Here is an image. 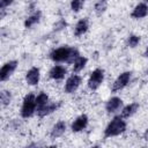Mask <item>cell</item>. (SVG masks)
Returning <instances> with one entry per match:
<instances>
[{
  "instance_id": "cell-14",
  "label": "cell",
  "mask_w": 148,
  "mask_h": 148,
  "mask_svg": "<svg viewBox=\"0 0 148 148\" xmlns=\"http://www.w3.org/2000/svg\"><path fill=\"white\" fill-rule=\"evenodd\" d=\"M88 28H89V22H88V20H87V18H82V20H80V21L76 23V25H75V28H74V35H75L76 37H79V36L83 35V34L88 30Z\"/></svg>"
},
{
  "instance_id": "cell-25",
  "label": "cell",
  "mask_w": 148,
  "mask_h": 148,
  "mask_svg": "<svg viewBox=\"0 0 148 148\" xmlns=\"http://www.w3.org/2000/svg\"><path fill=\"white\" fill-rule=\"evenodd\" d=\"M13 1H14V0H1V2H0V8H5V7L12 5Z\"/></svg>"
},
{
  "instance_id": "cell-18",
  "label": "cell",
  "mask_w": 148,
  "mask_h": 148,
  "mask_svg": "<svg viewBox=\"0 0 148 148\" xmlns=\"http://www.w3.org/2000/svg\"><path fill=\"white\" fill-rule=\"evenodd\" d=\"M49 103V96L45 92H40L37 97H36V105H37V110H40L42 108H44L46 104Z\"/></svg>"
},
{
  "instance_id": "cell-15",
  "label": "cell",
  "mask_w": 148,
  "mask_h": 148,
  "mask_svg": "<svg viewBox=\"0 0 148 148\" xmlns=\"http://www.w3.org/2000/svg\"><path fill=\"white\" fill-rule=\"evenodd\" d=\"M58 108H59V104H57V103H47L44 108H42L40 110H37V114L39 117H45V116H49L52 112H54Z\"/></svg>"
},
{
  "instance_id": "cell-9",
  "label": "cell",
  "mask_w": 148,
  "mask_h": 148,
  "mask_svg": "<svg viewBox=\"0 0 148 148\" xmlns=\"http://www.w3.org/2000/svg\"><path fill=\"white\" fill-rule=\"evenodd\" d=\"M66 73H67V71H66V68H65L64 66H61V65H56V66H53V67L50 69L49 76H50L51 79H53V80H61V79L66 75Z\"/></svg>"
},
{
  "instance_id": "cell-4",
  "label": "cell",
  "mask_w": 148,
  "mask_h": 148,
  "mask_svg": "<svg viewBox=\"0 0 148 148\" xmlns=\"http://www.w3.org/2000/svg\"><path fill=\"white\" fill-rule=\"evenodd\" d=\"M104 80V71L101 68H96L90 73L89 80H88V87L91 90H96Z\"/></svg>"
},
{
  "instance_id": "cell-13",
  "label": "cell",
  "mask_w": 148,
  "mask_h": 148,
  "mask_svg": "<svg viewBox=\"0 0 148 148\" xmlns=\"http://www.w3.org/2000/svg\"><path fill=\"white\" fill-rule=\"evenodd\" d=\"M65 131H66V124H65L62 120H60V121H58V123L52 127L50 135H51L52 139H57V138H60V136L65 133Z\"/></svg>"
},
{
  "instance_id": "cell-17",
  "label": "cell",
  "mask_w": 148,
  "mask_h": 148,
  "mask_svg": "<svg viewBox=\"0 0 148 148\" xmlns=\"http://www.w3.org/2000/svg\"><path fill=\"white\" fill-rule=\"evenodd\" d=\"M40 16H42V13H40L39 10H37V12L34 13V14H31L30 16H28V17L25 18V21H24V27H25V28H31L32 25H35L36 23L39 22Z\"/></svg>"
},
{
  "instance_id": "cell-26",
  "label": "cell",
  "mask_w": 148,
  "mask_h": 148,
  "mask_svg": "<svg viewBox=\"0 0 148 148\" xmlns=\"http://www.w3.org/2000/svg\"><path fill=\"white\" fill-rule=\"evenodd\" d=\"M143 139L146 140V141H148V128L146 130V132L143 133Z\"/></svg>"
},
{
  "instance_id": "cell-8",
  "label": "cell",
  "mask_w": 148,
  "mask_h": 148,
  "mask_svg": "<svg viewBox=\"0 0 148 148\" xmlns=\"http://www.w3.org/2000/svg\"><path fill=\"white\" fill-rule=\"evenodd\" d=\"M87 125H88V117H87L86 114H81V116H79V117L72 123L71 128H72V132L77 133V132L83 131V130L87 127Z\"/></svg>"
},
{
  "instance_id": "cell-2",
  "label": "cell",
  "mask_w": 148,
  "mask_h": 148,
  "mask_svg": "<svg viewBox=\"0 0 148 148\" xmlns=\"http://www.w3.org/2000/svg\"><path fill=\"white\" fill-rule=\"evenodd\" d=\"M37 109L36 105V97L34 94H29L24 97L23 103H22V108H21V116L23 118H29L31 117L35 111Z\"/></svg>"
},
{
  "instance_id": "cell-24",
  "label": "cell",
  "mask_w": 148,
  "mask_h": 148,
  "mask_svg": "<svg viewBox=\"0 0 148 148\" xmlns=\"http://www.w3.org/2000/svg\"><path fill=\"white\" fill-rule=\"evenodd\" d=\"M66 27H67V22H66L64 18H60L58 22H56V24L53 25V29H54L56 31H60V30L65 29Z\"/></svg>"
},
{
  "instance_id": "cell-11",
  "label": "cell",
  "mask_w": 148,
  "mask_h": 148,
  "mask_svg": "<svg viewBox=\"0 0 148 148\" xmlns=\"http://www.w3.org/2000/svg\"><path fill=\"white\" fill-rule=\"evenodd\" d=\"M121 105H123V101H121L119 97H116V96H114V97H111V98L106 102L105 109H106V111H108L109 113H112V112L118 111Z\"/></svg>"
},
{
  "instance_id": "cell-28",
  "label": "cell",
  "mask_w": 148,
  "mask_h": 148,
  "mask_svg": "<svg viewBox=\"0 0 148 148\" xmlns=\"http://www.w3.org/2000/svg\"><path fill=\"white\" fill-rule=\"evenodd\" d=\"M146 1H147V2H148V0H146Z\"/></svg>"
},
{
  "instance_id": "cell-3",
  "label": "cell",
  "mask_w": 148,
  "mask_h": 148,
  "mask_svg": "<svg viewBox=\"0 0 148 148\" xmlns=\"http://www.w3.org/2000/svg\"><path fill=\"white\" fill-rule=\"evenodd\" d=\"M72 51H73V47H69V46L65 45V46H61V47H58V49L53 50L50 53V58H51V60H53L56 62H62V61L67 62L69 57H71Z\"/></svg>"
},
{
  "instance_id": "cell-21",
  "label": "cell",
  "mask_w": 148,
  "mask_h": 148,
  "mask_svg": "<svg viewBox=\"0 0 148 148\" xmlns=\"http://www.w3.org/2000/svg\"><path fill=\"white\" fill-rule=\"evenodd\" d=\"M0 99H1V105L2 106L8 105L10 103V101H12V94H10V91L2 90L1 94H0Z\"/></svg>"
},
{
  "instance_id": "cell-23",
  "label": "cell",
  "mask_w": 148,
  "mask_h": 148,
  "mask_svg": "<svg viewBox=\"0 0 148 148\" xmlns=\"http://www.w3.org/2000/svg\"><path fill=\"white\" fill-rule=\"evenodd\" d=\"M139 43H140V37L136 36V35H131L127 39V45L130 47H135Z\"/></svg>"
},
{
  "instance_id": "cell-10",
  "label": "cell",
  "mask_w": 148,
  "mask_h": 148,
  "mask_svg": "<svg viewBox=\"0 0 148 148\" xmlns=\"http://www.w3.org/2000/svg\"><path fill=\"white\" fill-rule=\"evenodd\" d=\"M25 81L30 86H36L39 82V69L37 67L30 68L25 75Z\"/></svg>"
},
{
  "instance_id": "cell-5",
  "label": "cell",
  "mask_w": 148,
  "mask_h": 148,
  "mask_svg": "<svg viewBox=\"0 0 148 148\" xmlns=\"http://www.w3.org/2000/svg\"><path fill=\"white\" fill-rule=\"evenodd\" d=\"M130 79H131V72H124V73H121L116 79V81L113 82V84H112V91H119V90L124 89L128 84Z\"/></svg>"
},
{
  "instance_id": "cell-27",
  "label": "cell",
  "mask_w": 148,
  "mask_h": 148,
  "mask_svg": "<svg viewBox=\"0 0 148 148\" xmlns=\"http://www.w3.org/2000/svg\"><path fill=\"white\" fill-rule=\"evenodd\" d=\"M143 56H145L146 58H148V46H147V49H146V51H145V53H143Z\"/></svg>"
},
{
  "instance_id": "cell-16",
  "label": "cell",
  "mask_w": 148,
  "mask_h": 148,
  "mask_svg": "<svg viewBox=\"0 0 148 148\" xmlns=\"http://www.w3.org/2000/svg\"><path fill=\"white\" fill-rule=\"evenodd\" d=\"M138 109H139V103H131V104H128V105H126L124 109H123V111H121V117L123 118H130L131 116H133L136 111H138Z\"/></svg>"
},
{
  "instance_id": "cell-12",
  "label": "cell",
  "mask_w": 148,
  "mask_h": 148,
  "mask_svg": "<svg viewBox=\"0 0 148 148\" xmlns=\"http://www.w3.org/2000/svg\"><path fill=\"white\" fill-rule=\"evenodd\" d=\"M147 15H148V6L146 3L136 5L131 14V16L133 18H142V17H146Z\"/></svg>"
},
{
  "instance_id": "cell-6",
  "label": "cell",
  "mask_w": 148,
  "mask_h": 148,
  "mask_svg": "<svg viewBox=\"0 0 148 148\" xmlns=\"http://www.w3.org/2000/svg\"><path fill=\"white\" fill-rule=\"evenodd\" d=\"M16 67H17V61L16 60H10V61L6 62L0 69V80L6 81L15 72Z\"/></svg>"
},
{
  "instance_id": "cell-19",
  "label": "cell",
  "mask_w": 148,
  "mask_h": 148,
  "mask_svg": "<svg viewBox=\"0 0 148 148\" xmlns=\"http://www.w3.org/2000/svg\"><path fill=\"white\" fill-rule=\"evenodd\" d=\"M86 64H87V58L86 57H79L75 61H74V65H73V72H80V71H82L83 68H84V66H86Z\"/></svg>"
},
{
  "instance_id": "cell-7",
  "label": "cell",
  "mask_w": 148,
  "mask_h": 148,
  "mask_svg": "<svg viewBox=\"0 0 148 148\" xmlns=\"http://www.w3.org/2000/svg\"><path fill=\"white\" fill-rule=\"evenodd\" d=\"M80 84H81V76L73 74L67 79V81L65 83V91L67 94H72L79 88Z\"/></svg>"
},
{
  "instance_id": "cell-20",
  "label": "cell",
  "mask_w": 148,
  "mask_h": 148,
  "mask_svg": "<svg viewBox=\"0 0 148 148\" xmlns=\"http://www.w3.org/2000/svg\"><path fill=\"white\" fill-rule=\"evenodd\" d=\"M106 7H108V1L106 0H98L95 3V13H96V15L101 16L105 12Z\"/></svg>"
},
{
  "instance_id": "cell-1",
  "label": "cell",
  "mask_w": 148,
  "mask_h": 148,
  "mask_svg": "<svg viewBox=\"0 0 148 148\" xmlns=\"http://www.w3.org/2000/svg\"><path fill=\"white\" fill-rule=\"evenodd\" d=\"M126 130V123L123 119L121 116L114 117L106 126L104 130V138H111V136H117L125 132Z\"/></svg>"
},
{
  "instance_id": "cell-22",
  "label": "cell",
  "mask_w": 148,
  "mask_h": 148,
  "mask_svg": "<svg viewBox=\"0 0 148 148\" xmlns=\"http://www.w3.org/2000/svg\"><path fill=\"white\" fill-rule=\"evenodd\" d=\"M83 3H84V0H72L71 1V9L75 13H77L82 8Z\"/></svg>"
}]
</instances>
